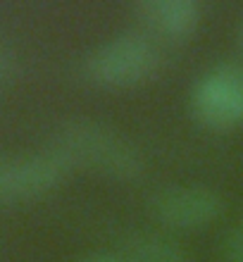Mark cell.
<instances>
[{"label":"cell","mask_w":243,"mask_h":262,"mask_svg":"<svg viewBox=\"0 0 243 262\" xmlns=\"http://www.w3.org/2000/svg\"><path fill=\"white\" fill-rule=\"evenodd\" d=\"M150 214L162 227L198 231L210 227L224 212V200L215 188L203 184H174L150 198Z\"/></svg>","instance_id":"4"},{"label":"cell","mask_w":243,"mask_h":262,"mask_svg":"<svg viewBox=\"0 0 243 262\" xmlns=\"http://www.w3.org/2000/svg\"><path fill=\"white\" fill-rule=\"evenodd\" d=\"M70 174L53 150L19 152L0 158V203H19L48 193Z\"/></svg>","instance_id":"5"},{"label":"cell","mask_w":243,"mask_h":262,"mask_svg":"<svg viewBox=\"0 0 243 262\" xmlns=\"http://www.w3.org/2000/svg\"><path fill=\"white\" fill-rule=\"evenodd\" d=\"M48 150L67 167L89 169L112 181H136L143 177L139 148L115 126L96 119H67L50 136Z\"/></svg>","instance_id":"1"},{"label":"cell","mask_w":243,"mask_h":262,"mask_svg":"<svg viewBox=\"0 0 243 262\" xmlns=\"http://www.w3.org/2000/svg\"><path fill=\"white\" fill-rule=\"evenodd\" d=\"M124 262H191L186 253L160 234L139 231L122 243Z\"/></svg>","instance_id":"7"},{"label":"cell","mask_w":243,"mask_h":262,"mask_svg":"<svg viewBox=\"0 0 243 262\" xmlns=\"http://www.w3.org/2000/svg\"><path fill=\"white\" fill-rule=\"evenodd\" d=\"M224 262H243V222L231 229L229 238L224 243Z\"/></svg>","instance_id":"9"},{"label":"cell","mask_w":243,"mask_h":262,"mask_svg":"<svg viewBox=\"0 0 243 262\" xmlns=\"http://www.w3.org/2000/svg\"><path fill=\"white\" fill-rule=\"evenodd\" d=\"M83 262H124L122 257H112V255H96V257H89Z\"/></svg>","instance_id":"10"},{"label":"cell","mask_w":243,"mask_h":262,"mask_svg":"<svg viewBox=\"0 0 243 262\" xmlns=\"http://www.w3.org/2000/svg\"><path fill=\"white\" fill-rule=\"evenodd\" d=\"M238 38H241V46H243V24H241V31H238Z\"/></svg>","instance_id":"11"},{"label":"cell","mask_w":243,"mask_h":262,"mask_svg":"<svg viewBox=\"0 0 243 262\" xmlns=\"http://www.w3.org/2000/svg\"><path fill=\"white\" fill-rule=\"evenodd\" d=\"M193 115L210 129L243 124V64H217L195 83L191 96Z\"/></svg>","instance_id":"3"},{"label":"cell","mask_w":243,"mask_h":262,"mask_svg":"<svg viewBox=\"0 0 243 262\" xmlns=\"http://www.w3.org/2000/svg\"><path fill=\"white\" fill-rule=\"evenodd\" d=\"M19 72V57L7 43L0 41V83L12 81Z\"/></svg>","instance_id":"8"},{"label":"cell","mask_w":243,"mask_h":262,"mask_svg":"<svg viewBox=\"0 0 243 262\" xmlns=\"http://www.w3.org/2000/svg\"><path fill=\"white\" fill-rule=\"evenodd\" d=\"M134 14L155 41H186L201 27V5L193 0H143L134 5Z\"/></svg>","instance_id":"6"},{"label":"cell","mask_w":243,"mask_h":262,"mask_svg":"<svg viewBox=\"0 0 243 262\" xmlns=\"http://www.w3.org/2000/svg\"><path fill=\"white\" fill-rule=\"evenodd\" d=\"M162 69V50L143 31L119 34L83 57L81 72L103 89H129L153 79Z\"/></svg>","instance_id":"2"}]
</instances>
